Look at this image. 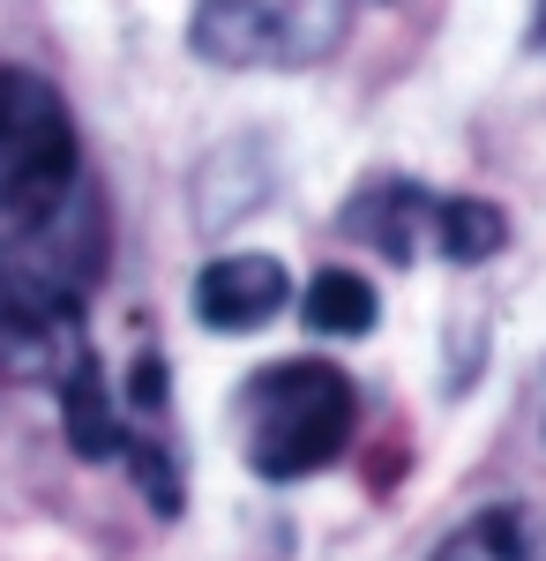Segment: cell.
Wrapping results in <instances>:
<instances>
[{
    "mask_svg": "<svg viewBox=\"0 0 546 561\" xmlns=\"http://www.w3.org/2000/svg\"><path fill=\"white\" fill-rule=\"evenodd\" d=\"M0 255L60 300H83L105 262L68 98L31 68H0Z\"/></svg>",
    "mask_w": 546,
    "mask_h": 561,
    "instance_id": "obj_1",
    "label": "cell"
},
{
    "mask_svg": "<svg viewBox=\"0 0 546 561\" xmlns=\"http://www.w3.org/2000/svg\"><path fill=\"white\" fill-rule=\"evenodd\" d=\"M360 427V389L330 359H277L262 367L240 397V442L248 465L277 486L315 479L322 465L344 457V442Z\"/></svg>",
    "mask_w": 546,
    "mask_h": 561,
    "instance_id": "obj_2",
    "label": "cell"
},
{
    "mask_svg": "<svg viewBox=\"0 0 546 561\" xmlns=\"http://www.w3.org/2000/svg\"><path fill=\"white\" fill-rule=\"evenodd\" d=\"M337 38V15L315 23L293 0H195L187 45L211 68H299Z\"/></svg>",
    "mask_w": 546,
    "mask_h": 561,
    "instance_id": "obj_3",
    "label": "cell"
},
{
    "mask_svg": "<svg viewBox=\"0 0 546 561\" xmlns=\"http://www.w3.org/2000/svg\"><path fill=\"white\" fill-rule=\"evenodd\" d=\"M83 300L45 293L38 277H23L0 255V382H53L76 352H83Z\"/></svg>",
    "mask_w": 546,
    "mask_h": 561,
    "instance_id": "obj_4",
    "label": "cell"
},
{
    "mask_svg": "<svg viewBox=\"0 0 546 561\" xmlns=\"http://www.w3.org/2000/svg\"><path fill=\"white\" fill-rule=\"evenodd\" d=\"M285 300H293V277L277 255H217L195 277V322L225 330V337H248L262 322H277Z\"/></svg>",
    "mask_w": 546,
    "mask_h": 561,
    "instance_id": "obj_5",
    "label": "cell"
},
{
    "mask_svg": "<svg viewBox=\"0 0 546 561\" xmlns=\"http://www.w3.org/2000/svg\"><path fill=\"white\" fill-rule=\"evenodd\" d=\"M426 217H434V195L426 187H412V180H367L352 195V210H344V232L367 240L389 262H412L420 240H426Z\"/></svg>",
    "mask_w": 546,
    "mask_h": 561,
    "instance_id": "obj_6",
    "label": "cell"
},
{
    "mask_svg": "<svg viewBox=\"0 0 546 561\" xmlns=\"http://www.w3.org/2000/svg\"><path fill=\"white\" fill-rule=\"evenodd\" d=\"M53 389H60V420H68V449L83 457V465H98V457H121L127 442V412L113 404V389H105V367L90 359V345L53 375Z\"/></svg>",
    "mask_w": 546,
    "mask_h": 561,
    "instance_id": "obj_7",
    "label": "cell"
},
{
    "mask_svg": "<svg viewBox=\"0 0 546 561\" xmlns=\"http://www.w3.org/2000/svg\"><path fill=\"white\" fill-rule=\"evenodd\" d=\"M426 248L442 262H487L509 248V217L479 195H434V217H426Z\"/></svg>",
    "mask_w": 546,
    "mask_h": 561,
    "instance_id": "obj_8",
    "label": "cell"
},
{
    "mask_svg": "<svg viewBox=\"0 0 546 561\" xmlns=\"http://www.w3.org/2000/svg\"><path fill=\"white\" fill-rule=\"evenodd\" d=\"M375 285L360 277V270H322L315 285H307V300H299V322L315 330V337H367L375 330Z\"/></svg>",
    "mask_w": 546,
    "mask_h": 561,
    "instance_id": "obj_9",
    "label": "cell"
},
{
    "mask_svg": "<svg viewBox=\"0 0 546 561\" xmlns=\"http://www.w3.org/2000/svg\"><path fill=\"white\" fill-rule=\"evenodd\" d=\"M426 561H539V554H532V531H524L516 510H479V517H464Z\"/></svg>",
    "mask_w": 546,
    "mask_h": 561,
    "instance_id": "obj_10",
    "label": "cell"
},
{
    "mask_svg": "<svg viewBox=\"0 0 546 561\" xmlns=\"http://www.w3.org/2000/svg\"><path fill=\"white\" fill-rule=\"evenodd\" d=\"M532 45L546 53V0H539V15H532Z\"/></svg>",
    "mask_w": 546,
    "mask_h": 561,
    "instance_id": "obj_11",
    "label": "cell"
}]
</instances>
